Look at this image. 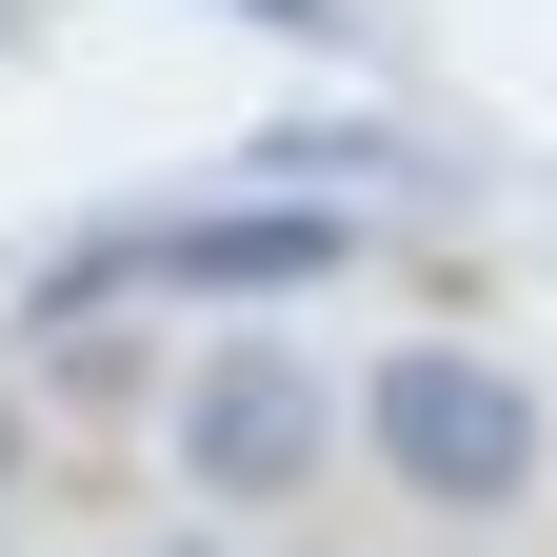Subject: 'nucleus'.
Segmentation results:
<instances>
[{
    "mask_svg": "<svg viewBox=\"0 0 557 557\" xmlns=\"http://www.w3.org/2000/svg\"><path fill=\"white\" fill-rule=\"evenodd\" d=\"M338 259H359V199L259 180V199H160V220H100L21 319H40V338H81L100 299H319Z\"/></svg>",
    "mask_w": 557,
    "mask_h": 557,
    "instance_id": "nucleus-1",
    "label": "nucleus"
},
{
    "mask_svg": "<svg viewBox=\"0 0 557 557\" xmlns=\"http://www.w3.org/2000/svg\"><path fill=\"white\" fill-rule=\"evenodd\" d=\"M359 438H379L398 498H438V518H518L537 498V379L478 359V338H398L359 379Z\"/></svg>",
    "mask_w": 557,
    "mask_h": 557,
    "instance_id": "nucleus-2",
    "label": "nucleus"
},
{
    "mask_svg": "<svg viewBox=\"0 0 557 557\" xmlns=\"http://www.w3.org/2000/svg\"><path fill=\"white\" fill-rule=\"evenodd\" d=\"M319 458H338V379L299 359V338H220V359L180 379V478L220 518H278Z\"/></svg>",
    "mask_w": 557,
    "mask_h": 557,
    "instance_id": "nucleus-3",
    "label": "nucleus"
},
{
    "mask_svg": "<svg viewBox=\"0 0 557 557\" xmlns=\"http://www.w3.org/2000/svg\"><path fill=\"white\" fill-rule=\"evenodd\" d=\"M239 160H259V180H299V199H359V180L398 160V139H379V120H259Z\"/></svg>",
    "mask_w": 557,
    "mask_h": 557,
    "instance_id": "nucleus-4",
    "label": "nucleus"
},
{
    "mask_svg": "<svg viewBox=\"0 0 557 557\" xmlns=\"http://www.w3.org/2000/svg\"><path fill=\"white\" fill-rule=\"evenodd\" d=\"M220 21H259V40H319V60H359V40H379L359 0H220Z\"/></svg>",
    "mask_w": 557,
    "mask_h": 557,
    "instance_id": "nucleus-5",
    "label": "nucleus"
},
{
    "mask_svg": "<svg viewBox=\"0 0 557 557\" xmlns=\"http://www.w3.org/2000/svg\"><path fill=\"white\" fill-rule=\"evenodd\" d=\"M0 478H21V398H0Z\"/></svg>",
    "mask_w": 557,
    "mask_h": 557,
    "instance_id": "nucleus-6",
    "label": "nucleus"
},
{
    "mask_svg": "<svg viewBox=\"0 0 557 557\" xmlns=\"http://www.w3.org/2000/svg\"><path fill=\"white\" fill-rule=\"evenodd\" d=\"M160 557H220V537H160Z\"/></svg>",
    "mask_w": 557,
    "mask_h": 557,
    "instance_id": "nucleus-7",
    "label": "nucleus"
},
{
    "mask_svg": "<svg viewBox=\"0 0 557 557\" xmlns=\"http://www.w3.org/2000/svg\"><path fill=\"white\" fill-rule=\"evenodd\" d=\"M0 40H21V0H0Z\"/></svg>",
    "mask_w": 557,
    "mask_h": 557,
    "instance_id": "nucleus-8",
    "label": "nucleus"
}]
</instances>
